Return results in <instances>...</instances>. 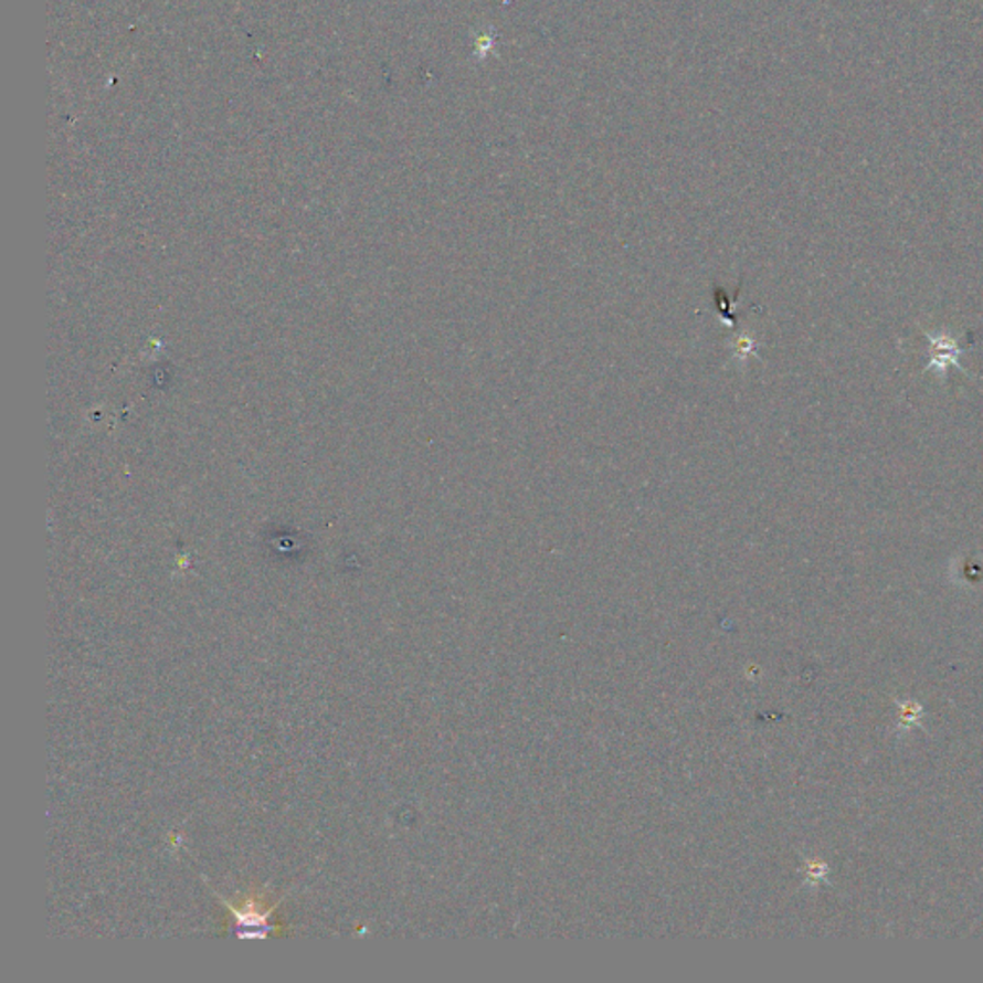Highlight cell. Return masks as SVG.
<instances>
[{"mask_svg":"<svg viewBox=\"0 0 983 983\" xmlns=\"http://www.w3.org/2000/svg\"><path fill=\"white\" fill-rule=\"evenodd\" d=\"M215 894V891H213ZM221 902L233 917V933L241 940H265L272 933H281V926L273 924L272 915L277 910V905H265L260 897H246L241 902H229L220 896Z\"/></svg>","mask_w":983,"mask_h":983,"instance_id":"obj_1","label":"cell"},{"mask_svg":"<svg viewBox=\"0 0 983 983\" xmlns=\"http://www.w3.org/2000/svg\"><path fill=\"white\" fill-rule=\"evenodd\" d=\"M922 335L930 340V361L924 368V373L936 371L940 374L941 381H945L947 371L951 368H956L962 373L969 374V371L962 368L961 361H959L962 353L969 352V348H962L959 345L961 337H951L947 332H930V330H922Z\"/></svg>","mask_w":983,"mask_h":983,"instance_id":"obj_2","label":"cell"}]
</instances>
